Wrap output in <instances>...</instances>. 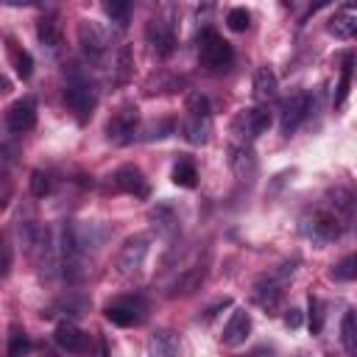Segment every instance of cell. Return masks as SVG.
I'll use <instances>...</instances> for the list:
<instances>
[{
  "mask_svg": "<svg viewBox=\"0 0 357 357\" xmlns=\"http://www.w3.org/2000/svg\"><path fill=\"white\" fill-rule=\"evenodd\" d=\"M151 218H153V223L159 226V231H165V234H176V231H178V218L173 215V209H170L167 204L156 206Z\"/></svg>",
  "mask_w": 357,
  "mask_h": 357,
  "instance_id": "27",
  "label": "cell"
},
{
  "mask_svg": "<svg viewBox=\"0 0 357 357\" xmlns=\"http://www.w3.org/2000/svg\"><path fill=\"white\" fill-rule=\"evenodd\" d=\"M6 45H8V56H11V61H14L17 75H20L22 81H28V78H31V73H33V59H31V53H28L22 45H17V39H14V36H8V39H6Z\"/></svg>",
  "mask_w": 357,
  "mask_h": 357,
  "instance_id": "22",
  "label": "cell"
},
{
  "mask_svg": "<svg viewBox=\"0 0 357 357\" xmlns=\"http://www.w3.org/2000/svg\"><path fill=\"white\" fill-rule=\"evenodd\" d=\"M145 36H148L151 50H153L156 56H170V53L176 50V22H173L170 11L153 17V20L148 22Z\"/></svg>",
  "mask_w": 357,
  "mask_h": 357,
  "instance_id": "9",
  "label": "cell"
},
{
  "mask_svg": "<svg viewBox=\"0 0 357 357\" xmlns=\"http://www.w3.org/2000/svg\"><path fill=\"white\" fill-rule=\"evenodd\" d=\"M335 282H351L354 276H357V257L354 254H349V257H343L335 268H332V273H329Z\"/></svg>",
  "mask_w": 357,
  "mask_h": 357,
  "instance_id": "28",
  "label": "cell"
},
{
  "mask_svg": "<svg viewBox=\"0 0 357 357\" xmlns=\"http://www.w3.org/2000/svg\"><path fill=\"white\" fill-rule=\"evenodd\" d=\"M31 192H33L36 198H45V195L50 192V178H47V173H42V170H33V173H31Z\"/></svg>",
  "mask_w": 357,
  "mask_h": 357,
  "instance_id": "33",
  "label": "cell"
},
{
  "mask_svg": "<svg viewBox=\"0 0 357 357\" xmlns=\"http://www.w3.org/2000/svg\"><path fill=\"white\" fill-rule=\"evenodd\" d=\"M301 229H304V234H307L312 243L326 245V243H332V240H337V237L343 234L346 218H340V215H337L335 209H329V206H318L312 215L304 218Z\"/></svg>",
  "mask_w": 357,
  "mask_h": 357,
  "instance_id": "2",
  "label": "cell"
},
{
  "mask_svg": "<svg viewBox=\"0 0 357 357\" xmlns=\"http://www.w3.org/2000/svg\"><path fill=\"white\" fill-rule=\"evenodd\" d=\"M268 126H271L268 109L251 106V109H243V112L231 120V134H234L237 145H248V142H254L259 134H265Z\"/></svg>",
  "mask_w": 357,
  "mask_h": 357,
  "instance_id": "5",
  "label": "cell"
},
{
  "mask_svg": "<svg viewBox=\"0 0 357 357\" xmlns=\"http://www.w3.org/2000/svg\"><path fill=\"white\" fill-rule=\"evenodd\" d=\"M36 123V100L33 98H20L8 106L6 112V126L11 134H25Z\"/></svg>",
  "mask_w": 357,
  "mask_h": 357,
  "instance_id": "12",
  "label": "cell"
},
{
  "mask_svg": "<svg viewBox=\"0 0 357 357\" xmlns=\"http://www.w3.org/2000/svg\"><path fill=\"white\" fill-rule=\"evenodd\" d=\"M8 268H11V248H8L6 237L0 234V279L8 273Z\"/></svg>",
  "mask_w": 357,
  "mask_h": 357,
  "instance_id": "36",
  "label": "cell"
},
{
  "mask_svg": "<svg viewBox=\"0 0 357 357\" xmlns=\"http://www.w3.org/2000/svg\"><path fill=\"white\" fill-rule=\"evenodd\" d=\"M248 335H251V315L245 310H234L220 335L223 346H240V343H245Z\"/></svg>",
  "mask_w": 357,
  "mask_h": 357,
  "instance_id": "15",
  "label": "cell"
},
{
  "mask_svg": "<svg viewBox=\"0 0 357 357\" xmlns=\"http://www.w3.org/2000/svg\"><path fill=\"white\" fill-rule=\"evenodd\" d=\"M151 240H148V234H131L123 245H120V251H117V271L123 273V276H137L139 271H142V265H145V257H148V245Z\"/></svg>",
  "mask_w": 357,
  "mask_h": 357,
  "instance_id": "8",
  "label": "cell"
},
{
  "mask_svg": "<svg viewBox=\"0 0 357 357\" xmlns=\"http://www.w3.org/2000/svg\"><path fill=\"white\" fill-rule=\"evenodd\" d=\"M112 190H114V192H126V195L145 198V195H148V181H145V176H142L139 167L126 165V167H117V170L112 173Z\"/></svg>",
  "mask_w": 357,
  "mask_h": 357,
  "instance_id": "13",
  "label": "cell"
},
{
  "mask_svg": "<svg viewBox=\"0 0 357 357\" xmlns=\"http://www.w3.org/2000/svg\"><path fill=\"white\" fill-rule=\"evenodd\" d=\"M349 89H351V53L343 59V73H340V84H337V92H335V106H343Z\"/></svg>",
  "mask_w": 357,
  "mask_h": 357,
  "instance_id": "30",
  "label": "cell"
},
{
  "mask_svg": "<svg viewBox=\"0 0 357 357\" xmlns=\"http://www.w3.org/2000/svg\"><path fill=\"white\" fill-rule=\"evenodd\" d=\"M326 31H329L335 39H351V36H354V31H357V11H354L351 6L340 8L335 17H329Z\"/></svg>",
  "mask_w": 357,
  "mask_h": 357,
  "instance_id": "18",
  "label": "cell"
},
{
  "mask_svg": "<svg viewBox=\"0 0 357 357\" xmlns=\"http://www.w3.org/2000/svg\"><path fill=\"white\" fill-rule=\"evenodd\" d=\"M340 343H343L349 357H357V318H354V310H346V315L340 321Z\"/></svg>",
  "mask_w": 357,
  "mask_h": 357,
  "instance_id": "24",
  "label": "cell"
},
{
  "mask_svg": "<svg viewBox=\"0 0 357 357\" xmlns=\"http://www.w3.org/2000/svg\"><path fill=\"white\" fill-rule=\"evenodd\" d=\"M245 357H273V349H268V346H259V349H254V351H248Z\"/></svg>",
  "mask_w": 357,
  "mask_h": 357,
  "instance_id": "38",
  "label": "cell"
},
{
  "mask_svg": "<svg viewBox=\"0 0 357 357\" xmlns=\"http://www.w3.org/2000/svg\"><path fill=\"white\" fill-rule=\"evenodd\" d=\"M324 329V312H321V301L315 296H310V332L318 335Z\"/></svg>",
  "mask_w": 357,
  "mask_h": 357,
  "instance_id": "34",
  "label": "cell"
},
{
  "mask_svg": "<svg viewBox=\"0 0 357 357\" xmlns=\"http://www.w3.org/2000/svg\"><path fill=\"white\" fill-rule=\"evenodd\" d=\"M36 36H39L42 47L56 50V47L61 45V25H59V20H56V17L39 20V22H36Z\"/></svg>",
  "mask_w": 357,
  "mask_h": 357,
  "instance_id": "23",
  "label": "cell"
},
{
  "mask_svg": "<svg viewBox=\"0 0 357 357\" xmlns=\"http://www.w3.org/2000/svg\"><path fill=\"white\" fill-rule=\"evenodd\" d=\"M8 89H11V84H8V78L0 73V95H3V92H8Z\"/></svg>",
  "mask_w": 357,
  "mask_h": 357,
  "instance_id": "39",
  "label": "cell"
},
{
  "mask_svg": "<svg viewBox=\"0 0 357 357\" xmlns=\"http://www.w3.org/2000/svg\"><path fill=\"white\" fill-rule=\"evenodd\" d=\"M114 70H117V81H126L128 78V73H131V47H120L117 50Z\"/></svg>",
  "mask_w": 357,
  "mask_h": 357,
  "instance_id": "32",
  "label": "cell"
},
{
  "mask_svg": "<svg viewBox=\"0 0 357 357\" xmlns=\"http://www.w3.org/2000/svg\"><path fill=\"white\" fill-rule=\"evenodd\" d=\"M167 134H173V120H159V123H153V126L148 128L145 139L151 142V139H162V137H167Z\"/></svg>",
  "mask_w": 357,
  "mask_h": 357,
  "instance_id": "35",
  "label": "cell"
},
{
  "mask_svg": "<svg viewBox=\"0 0 357 357\" xmlns=\"http://www.w3.org/2000/svg\"><path fill=\"white\" fill-rule=\"evenodd\" d=\"M103 315L114 326H137V324L145 321L148 304H145L142 296H120V298H114L103 307Z\"/></svg>",
  "mask_w": 357,
  "mask_h": 357,
  "instance_id": "4",
  "label": "cell"
},
{
  "mask_svg": "<svg viewBox=\"0 0 357 357\" xmlns=\"http://www.w3.org/2000/svg\"><path fill=\"white\" fill-rule=\"evenodd\" d=\"M254 301H257L265 312H276L279 304H282V282H279L276 276L257 282V287H254Z\"/></svg>",
  "mask_w": 357,
  "mask_h": 357,
  "instance_id": "17",
  "label": "cell"
},
{
  "mask_svg": "<svg viewBox=\"0 0 357 357\" xmlns=\"http://www.w3.org/2000/svg\"><path fill=\"white\" fill-rule=\"evenodd\" d=\"M137 126H139V109L134 103H123L106 123V139L114 145H126L134 139Z\"/></svg>",
  "mask_w": 357,
  "mask_h": 357,
  "instance_id": "7",
  "label": "cell"
},
{
  "mask_svg": "<svg viewBox=\"0 0 357 357\" xmlns=\"http://www.w3.org/2000/svg\"><path fill=\"white\" fill-rule=\"evenodd\" d=\"M184 137L192 142V145H204L209 139V131H212V109H209V100L204 95H190L187 100V120H184Z\"/></svg>",
  "mask_w": 357,
  "mask_h": 357,
  "instance_id": "3",
  "label": "cell"
},
{
  "mask_svg": "<svg viewBox=\"0 0 357 357\" xmlns=\"http://www.w3.org/2000/svg\"><path fill=\"white\" fill-rule=\"evenodd\" d=\"M78 45L86 56L98 59L109 50V31L95 20H81L78 22Z\"/></svg>",
  "mask_w": 357,
  "mask_h": 357,
  "instance_id": "11",
  "label": "cell"
},
{
  "mask_svg": "<svg viewBox=\"0 0 357 357\" xmlns=\"http://www.w3.org/2000/svg\"><path fill=\"white\" fill-rule=\"evenodd\" d=\"M198 59L209 73H226L234 61V50L215 28H204L198 36Z\"/></svg>",
  "mask_w": 357,
  "mask_h": 357,
  "instance_id": "1",
  "label": "cell"
},
{
  "mask_svg": "<svg viewBox=\"0 0 357 357\" xmlns=\"http://www.w3.org/2000/svg\"><path fill=\"white\" fill-rule=\"evenodd\" d=\"M31 354V340L22 329H14L8 335V357H28Z\"/></svg>",
  "mask_w": 357,
  "mask_h": 357,
  "instance_id": "29",
  "label": "cell"
},
{
  "mask_svg": "<svg viewBox=\"0 0 357 357\" xmlns=\"http://www.w3.org/2000/svg\"><path fill=\"white\" fill-rule=\"evenodd\" d=\"M284 324H287L290 329H296V326H301V310H296V307H290V310H287V315H284Z\"/></svg>",
  "mask_w": 357,
  "mask_h": 357,
  "instance_id": "37",
  "label": "cell"
},
{
  "mask_svg": "<svg viewBox=\"0 0 357 357\" xmlns=\"http://www.w3.org/2000/svg\"><path fill=\"white\" fill-rule=\"evenodd\" d=\"M312 112V98L307 92H296L290 95L284 103H282V120H279V128L284 137H290Z\"/></svg>",
  "mask_w": 357,
  "mask_h": 357,
  "instance_id": "10",
  "label": "cell"
},
{
  "mask_svg": "<svg viewBox=\"0 0 357 357\" xmlns=\"http://www.w3.org/2000/svg\"><path fill=\"white\" fill-rule=\"evenodd\" d=\"M56 346L59 349H64L67 354H84L86 349H89V337H86V332H81L75 324H70V321H61L59 326H56Z\"/></svg>",
  "mask_w": 357,
  "mask_h": 357,
  "instance_id": "14",
  "label": "cell"
},
{
  "mask_svg": "<svg viewBox=\"0 0 357 357\" xmlns=\"http://www.w3.org/2000/svg\"><path fill=\"white\" fill-rule=\"evenodd\" d=\"M226 25H229L231 31H237V33H240V31H245V28L251 25V14H248L245 8H240V6H237V8H231V11L226 14Z\"/></svg>",
  "mask_w": 357,
  "mask_h": 357,
  "instance_id": "31",
  "label": "cell"
},
{
  "mask_svg": "<svg viewBox=\"0 0 357 357\" xmlns=\"http://www.w3.org/2000/svg\"><path fill=\"white\" fill-rule=\"evenodd\" d=\"M231 170L240 181H251L257 176V159L248 145H234L231 148Z\"/></svg>",
  "mask_w": 357,
  "mask_h": 357,
  "instance_id": "19",
  "label": "cell"
},
{
  "mask_svg": "<svg viewBox=\"0 0 357 357\" xmlns=\"http://www.w3.org/2000/svg\"><path fill=\"white\" fill-rule=\"evenodd\" d=\"M170 178H173V184L192 190V187L198 184V170H195V165H192L190 159H178V162L173 165V173H170Z\"/></svg>",
  "mask_w": 357,
  "mask_h": 357,
  "instance_id": "25",
  "label": "cell"
},
{
  "mask_svg": "<svg viewBox=\"0 0 357 357\" xmlns=\"http://www.w3.org/2000/svg\"><path fill=\"white\" fill-rule=\"evenodd\" d=\"M276 89H279V81H276V73L271 67H259L254 73V98L257 100H271L276 98Z\"/></svg>",
  "mask_w": 357,
  "mask_h": 357,
  "instance_id": "21",
  "label": "cell"
},
{
  "mask_svg": "<svg viewBox=\"0 0 357 357\" xmlns=\"http://www.w3.org/2000/svg\"><path fill=\"white\" fill-rule=\"evenodd\" d=\"M148 354L151 357H176L178 354V337L170 329H156L148 340Z\"/></svg>",
  "mask_w": 357,
  "mask_h": 357,
  "instance_id": "20",
  "label": "cell"
},
{
  "mask_svg": "<svg viewBox=\"0 0 357 357\" xmlns=\"http://www.w3.org/2000/svg\"><path fill=\"white\" fill-rule=\"evenodd\" d=\"M103 11H106V17L120 31L128 28V22H131V3H126V0H109V3H103Z\"/></svg>",
  "mask_w": 357,
  "mask_h": 357,
  "instance_id": "26",
  "label": "cell"
},
{
  "mask_svg": "<svg viewBox=\"0 0 357 357\" xmlns=\"http://www.w3.org/2000/svg\"><path fill=\"white\" fill-rule=\"evenodd\" d=\"M204 276H206V259H204V262H192V265L184 268V271L176 276V282L170 284V296H187V293H192V290L204 282Z\"/></svg>",
  "mask_w": 357,
  "mask_h": 357,
  "instance_id": "16",
  "label": "cell"
},
{
  "mask_svg": "<svg viewBox=\"0 0 357 357\" xmlns=\"http://www.w3.org/2000/svg\"><path fill=\"white\" fill-rule=\"evenodd\" d=\"M64 106H67V112L75 114L78 123H86V120L92 117L95 106H98V92H95V86L86 84V81H70V84L64 86Z\"/></svg>",
  "mask_w": 357,
  "mask_h": 357,
  "instance_id": "6",
  "label": "cell"
}]
</instances>
